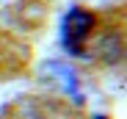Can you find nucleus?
Masks as SVG:
<instances>
[{"label": "nucleus", "instance_id": "obj_1", "mask_svg": "<svg viewBox=\"0 0 127 119\" xmlns=\"http://www.w3.org/2000/svg\"><path fill=\"white\" fill-rule=\"evenodd\" d=\"M94 28V14L86 11V8H72L64 19V28H61V39H64V47L69 53L80 55L83 50V42H86V36L91 33Z\"/></svg>", "mask_w": 127, "mask_h": 119}]
</instances>
